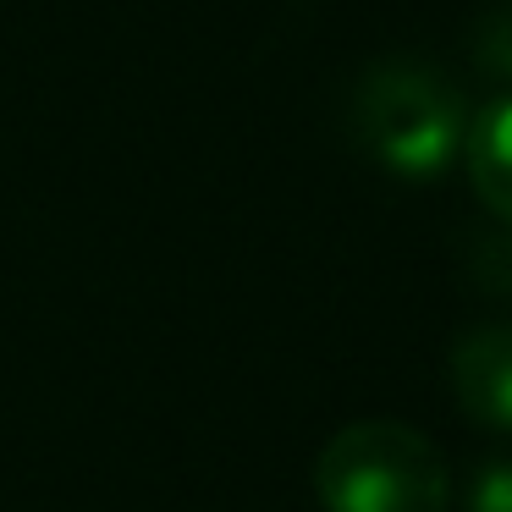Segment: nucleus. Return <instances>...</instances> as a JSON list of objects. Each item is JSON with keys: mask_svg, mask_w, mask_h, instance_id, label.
<instances>
[{"mask_svg": "<svg viewBox=\"0 0 512 512\" xmlns=\"http://www.w3.org/2000/svg\"><path fill=\"white\" fill-rule=\"evenodd\" d=\"M468 105L446 72L430 61H380L353 89V144L386 177L435 182L463 160Z\"/></svg>", "mask_w": 512, "mask_h": 512, "instance_id": "nucleus-1", "label": "nucleus"}, {"mask_svg": "<svg viewBox=\"0 0 512 512\" xmlns=\"http://www.w3.org/2000/svg\"><path fill=\"white\" fill-rule=\"evenodd\" d=\"M314 496L325 512H452V468L413 424L358 419L325 441Z\"/></svg>", "mask_w": 512, "mask_h": 512, "instance_id": "nucleus-2", "label": "nucleus"}, {"mask_svg": "<svg viewBox=\"0 0 512 512\" xmlns=\"http://www.w3.org/2000/svg\"><path fill=\"white\" fill-rule=\"evenodd\" d=\"M457 408L496 435H512V325H474L446 358Z\"/></svg>", "mask_w": 512, "mask_h": 512, "instance_id": "nucleus-3", "label": "nucleus"}, {"mask_svg": "<svg viewBox=\"0 0 512 512\" xmlns=\"http://www.w3.org/2000/svg\"><path fill=\"white\" fill-rule=\"evenodd\" d=\"M463 171L474 182L479 204L501 226H512V94H490L479 111H468Z\"/></svg>", "mask_w": 512, "mask_h": 512, "instance_id": "nucleus-4", "label": "nucleus"}, {"mask_svg": "<svg viewBox=\"0 0 512 512\" xmlns=\"http://www.w3.org/2000/svg\"><path fill=\"white\" fill-rule=\"evenodd\" d=\"M479 72L496 78V94H512V0H490L485 12L474 17V34H468Z\"/></svg>", "mask_w": 512, "mask_h": 512, "instance_id": "nucleus-5", "label": "nucleus"}, {"mask_svg": "<svg viewBox=\"0 0 512 512\" xmlns=\"http://www.w3.org/2000/svg\"><path fill=\"white\" fill-rule=\"evenodd\" d=\"M468 512H512V457H485L468 479Z\"/></svg>", "mask_w": 512, "mask_h": 512, "instance_id": "nucleus-6", "label": "nucleus"}, {"mask_svg": "<svg viewBox=\"0 0 512 512\" xmlns=\"http://www.w3.org/2000/svg\"><path fill=\"white\" fill-rule=\"evenodd\" d=\"M474 270L490 292H512V226L474 243Z\"/></svg>", "mask_w": 512, "mask_h": 512, "instance_id": "nucleus-7", "label": "nucleus"}]
</instances>
